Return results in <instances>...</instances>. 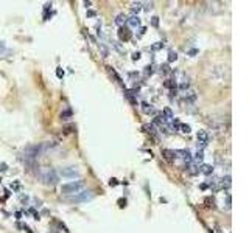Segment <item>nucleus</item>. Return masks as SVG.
Masks as SVG:
<instances>
[{"instance_id": "6", "label": "nucleus", "mask_w": 249, "mask_h": 233, "mask_svg": "<svg viewBox=\"0 0 249 233\" xmlns=\"http://www.w3.org/2000/svg\"><path fill=\"white\" fill-rule=\"evenodd\" d=\"M126 22H128V25H129V26H132V28H137V26L140 25V19L137 17V16H132V17H131V19H128Z\"/></svg>"}, {"instance_id": "2", "label": "nucleus", "mask_w": 249, "mask_h": 233, "mask_svg": "<svg viewBox=\"0 0 249 233\" xmlns=\"http://www.w3.org/2000/svg\"><path fill=\"white\" fill-rule=\"evenodd\" d=\"M83 187H84V182H83V180H73V182L64 183V185L61 187V193L70 196V194H75V193L81 191V188H83Z\"/></svg>"}, {"instance_id": "25", "label": "nucleus", "mask_w": 249, "mask_h": 233, "mask_svg": "<svg viewBox=\"0 0 249 233\" xmlns=\"http://www.w3.org/2000/svg\"><path fill=\"white\" fill-rule=\"evenodd\" d=\"M117 183H118V182H117V179H111V180H109V185H111V187H115Z\"/></svg>"}, {"instance_id": "5", "label": "nucleus", "mask_w": 249, "mask_h": 233, "mask_svg": "<svg viewBox=\"0 0 249 233\" xmlns=\"http://www.w3.org/2000/svg\"><path fill=\"white\" fill-rule=\"evenodd\" d=\"M196 137H198V142H199V143L207 145V142H209V134L205 132V131H199V132L196 134Z\"/></svg>"}, {"instance_id": "19", "label": "nucleus", "mask_w": 249, "mask_h": 233, "mask_svg": "<svg viewBox=\"0 0 249 233\" xmlns=\"http://www.w3.org/2000/svg\"><path fill=\"white\" fill-rule=\"evenodd\" d=\"M204 159V154H202V151H198V152H196V155H195V160H199V162H201Z\"/></svg>"}, {"instance_id": "12", "label": "nucleus", "mask_w": 249, "mask_h": 233, "mask_svg": "<svg viewBox=\"0 0 249 233\" xmlns=\"http://www.w3.org/2000/svg\"><path fill=\"white\" fill-rule=\"evenodd\" d=\"M140 6H142V3H134L132 6H131V13H132L134 16H136V14H137V13L140 11V9H142Z\"/></svg>"}, {"instance_id": "23", "label": "nucleus", "mask_w": 249, "mask_h": 233, "mask_svg": "<svg viewBox=\"0 0 249 233\" xmlns=\"http://www.w3.org/2000/svg\"><path fill=\"white\" fill-rule=\"evenodd\" d=\"M153 2H150V3H147V6H145V11H150V9H153Z\"/></svg>"}, {"instance_id": "18", "label": "nucleus", "mask_w": 249, "mask_h": 233, "mask_svg": "<svg viewBox=\"0 0 249 233\" xmlns=\"http://www.w3.org/2000/svg\"><path fill=\"white\" fill-rule=\"evenodd\" d=\"M179 128L182 129V132H185V134H188V132H190V126H188V124H181Z\"/></svg>"}, {"instance_id": "16", "label": "nucleus", "mask_w": 249, "mask_h": 233, "mask_svg": "<svg viewBox=\"0 0 249 233\" xmlns=\"http://www.w3.org/2000/svg\"><path fill=\"white\" fill-rule=\"evenodd\" d=\"M176 59H177L176 51H170L168 53V62H173V61H176Z\"/></svg>"}, {"instance_id": "24", "label": "nucleus", "mask_w": 249, "mask_h": 233, "mask_svg": "<svg viewBox=\"0 0 249 233\" xmlns=\"http://www.w3.org/2000/svg\"><path fill=\"white\" fill-rule=\"evenodd\" d=\"M56 75H58V78H62V76H64V72H62L61 68H58V70H56Z\"/></svg>"}, {"instance_id": "1", "label": "nucleus", "mask_w": 249, "mask_h": 233, "mask_svg": "<svg viewBox=\"0 0 249 233\" xmlns=\"http://www.w3.org/2000/svg\"><path fill=\"white\" fill-rule=\"evenodd\" d=\"M37 177H39V180L42 183H45V185H56L59 182L58 172L53 170V168H45V166L39 168V170H37Z\"/></svg>"}, {"instance_id": "22", "label": "nucleus", "mask_w": 249, "mask_h": 233, "mask_svg": "<svg viewBox=\"0 0 249 233\" xmlns=\"http://www.w3.org/2000/svg\"><path fill=\"white\" fill-rule=\"evenodd\" d=\"M151 68H153L151 66H147V67H145V73H147V75H151V73H153V70H151Z\"/></svg>"}, {"instance_id": "9", "label": "nucleus", "mask_w": 249, "mask_h": 233, "mask_svg": "<svg viewBox=\"0 0 249 233\" xmlns=\"http://www.w3.org/2000/svg\"><path fill=\"white\" fill-rule=\"evenodd\" d=\"M126 98L131 101V104H134V106H137V101H136V98H134V92H131V90H126Z\"/></svg>"}, {"instance_id": "8", "label": "nucleus", "mask_w": 249, "mask_h": 233, "mask_svg": "<svg viewBox=\"0 0 249 233\" xmlns=\"http://www.w3.org/2000/svg\"><path fill=\"white\" fill-rule=\"evenodd\" d=\"M162 155H164L167 160H170V162H171V160H173V159H175V157H176L175 151H171V149H164V151H162Z\"/></svg>"}, {"instance_id": "10", "label": "nucleus", "mask_w": 249, "mask_h": 233, "mask_svg": "<svg viewBox=\"0 0 249 233\" xmlns=\"http://www.w3.org/2000/svg\"><path fill=\"white\" fill-rule=\"evenodd\" d=\"M142 107H143V112H145V113H148V115H150V113H154V112H156V110H154V107H153V106H150V104H147V103H143Z\"/></svg>"}, {"instance_id": "17", "label": "nucleus", "mask_w": 249, "mask_h": 233, "mask_svg": "<svg viewBox=\"0 0 249 233\" xmlns=\"http://www.w3.org/2000/svg\"><path fill=\"white\" fill-rule=\"evenodd\" d=\"M160 70H162V72H164V73H168L170 72V66H168V64H162V66H160Z\"/></svg>"}, {"instance_id": "13", "label": "nucleus", "mask_w": 249, "mask_h": 233, "mask_svg": "<svg viewBox=\"0 0 249 233\" xmlns=\"http://www.w3.org/2000/svg\"><path fill=\"white\" fill-rule=\"evenodd\" d=\"M185 100H187L188 103L195 101V100H196V93H195V92H187V95H185Z\"/></svg>"}, {"instance_id": "20", "label": "nucleus", "mask_w": 249, "mask_h": 233, "mask_svg": "<svg viewBox=\"0 0 249 233\" xmlns=\"http://www.w3.org/2000/svg\"><path fill=\"white\" fill-rule=\"evenodd\" d=\"M98 47H100V48H101V53H103V56H104V58H106V56H107V55H109V53H107V48H106V47H104V45H103V44H100V45H98Z\"/></svg>"}, {"instance_id": "4", "label": "nucleus", "mask_w": 249, "mask_h": 233, "mask_svg": "<svg viewBox=\"0 0 249 233\" xmlns=\"http://www.w3.org/2000/svg\"><path fill=\"white\" fill-rule=\"evenodd\" d=\"M59 174H61L62 177H69V179H75L79 172L75 166H67V168H62L61 171H59Z\"/></svg>"}, {"instance_id": "15", "label": "nucleus", "mask_w": 249, "mask_h": 233, "mask_svg": "<svg viewBox=\"0 0 249 233\" xmlns=\"http://www.w3.org/2000/svg\"><path fill=\"white\" fill-rule=\"evenodd\" d=\"M70 117H72V110H70V109L64 110V112L61 113V120H67V118H70Z\"/></svg>"}, {"instance_id": "7", "label": "nucleus", "mask_w": 249, "mask_h": 233, "mask_svg": "<svg viewBox=\"0 0 249 233\" xmlns=\"http://www.w3.org/2000/svg\"><path fill=\"white\" fill-rule=\"evenodd\" d=\"M199 172H202V174L209 176V174H212V172H213V166H212V165H202L201 168H199Z\"/></svg>"}, {"instance_id": "28", "label": "nucleus", "mask_w": 249, "mask_h": 233, "mask_svg": "<svg viewBox=\"0 0 249 233\" xmlns=\"http://www.w3.org/2000/svg\"><path fill=\"white\" fill-rule=\"evenodd\" d=\"M0 51H5V42H0Z\"/></svg>"}, {"instance_id": "26", "label": "nucleus", "mask_w": 249, "mask_h": 233, "mask_svg": "<svg viewBox=\"0 0 249 233\" xmlns=\"http://www.w3.org/2000/svg\"><path fill=\"white\" fill-rule=\"evenodd\" d=\"M132 59H134V61L140 59V53H139V51H137V53H134V55H132Z\"/></svg>"}, {"instance_id": "21", "label": "nucleus", "mask_w": 249, "mask_h": 233, "mask_svg": "<svg viewBox=\"0 0 249 233\" xmlns=\"http://www.w3.org/2000/svg\"><path fill=\"white\" fill-rule=\"evenodd\" d=\"M151 25H153V26H157V25H159V17H153V19H151Z\"/></svg>"}, {"instance_id": "11", "label": "nucleus", "mask_w": 249, "mask_h": 233, "mask_svg": "<svg viewBox=\"0 0 249 233\" xmlns=\"http://www.w3.org/2000/svg\"><path fill=\"white\" fill-rule=\"evenodd\" d=\"M126 22V17H124V14H118L117 17H115V24L117 25H120V26H123V24Z\"/></svg>"}, {"instance_id": "3", "label": "nucleus", "mask_w": 249, "mask_h": 233, "mask_svg": "<svg viewBox=\"0 0 249 233\" xmlns=\"http://www.w3.org/2000/svg\"><path fill=\"white\" fill-rule=\"evenodd\" d=\"M92 197H94V193L92 191H78L75 194H70L69 196V200L70 202H87V200H90Z\"/></svg>"}, {"instance_id": "14", "label": "nucleus", "mask_w": 249, "mask_h": 233, "mask_svg": "<svg viewBox=\"0 0 249 233\" xmlns=\"http://www.w3.org/2000/svg\"><path fill=\"white\" fill-rule=\"evenodd\" d=\"M142 129H143L145 132L154 134V126H153V124H143V126H142Z\"/></svg>"}, {"instance_id": "27", "label": "nucleus", "mask_w": 249, "mask_h": 233, "mask_svg": "<svg viewBox=\"0 0 249 233\" xmlns=\"http://www.w3.org/2000/svg\"><path fill=\"white\" fill-rule=\"evenodd\" d=\"M87 16L89 17H94V16H97V13L95 11H87Z\"/></svg>"}]
</instances>
